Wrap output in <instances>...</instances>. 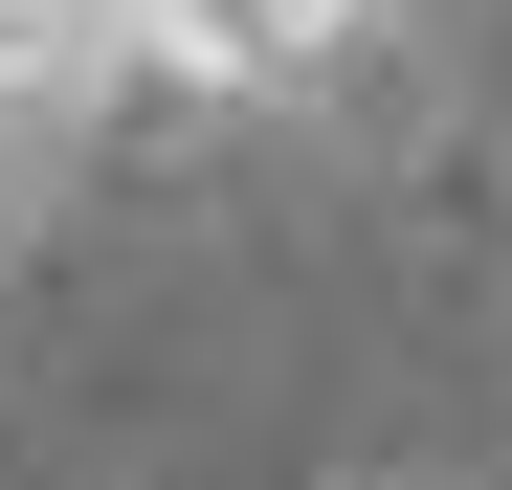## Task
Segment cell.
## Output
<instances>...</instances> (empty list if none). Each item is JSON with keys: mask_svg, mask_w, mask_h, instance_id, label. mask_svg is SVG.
<instances>
[{"mask_svg": "<svg viewBox=\"0 0 512 490\" xmlns=\"http://www.w3.org/2000/svg\"><path fill=\"white\" fill-rule=\"evenodd\" d=\"M45 201H67V134H0V245H23Z\"/></svg>", "mask_w": 512, "mask_h": 490, "instance_id": "7a4b0ae2", "label": "cell"}, {"mask_svg": "<svg viewBox=\"0 0 512 490\" xmlns=\"http://www.w3.org/2000/svg\"><path fill=\"white\" fill-rule=\"evenodd\" d=\"M223 45H245V112H312L401 45V0H223Z\"/></svg>", "mask_w": 512, "mask_h": 490, "instance_id": "6da1fadb", "label": "cell"}]
</instances>
